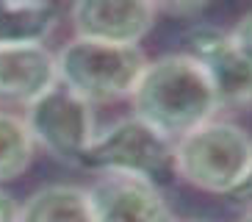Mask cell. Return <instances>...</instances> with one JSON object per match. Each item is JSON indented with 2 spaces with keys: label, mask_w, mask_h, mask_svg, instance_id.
<instances>
[{
  "label": "cell",
  "mask_w": 252,
  "mask_h": 222,
  "mask_svg": "<svg viewBox=\"0 0 252 222\" xmlns=\"http://www.w3.org/2000/svg\"><path fill=\"white\" fill-rule=\"evenodd\" d=\"M130 103L133 117L147 122L169 142L183 139L186 133L211 122L219 111L208 75L189 53H169L147 61Z\"/></svg>",
  "instance_id": "cell-1"
},
{
  "label": "cell",
  "mask_w": 252,
  "mask_h": 222,
  "mask_svg": "<svg viewBox=\"0 0 252 222\" xmlns=\"http://www.w3.org/2000/svg\"><path fill=\"white\" fill-rule=\"evenodd\" d=\"M56 67L61 86H67L89 106H100L125 97L130 100L147 67V56L141 53V47H122L75 37L56 53Z\"/></svg>",
  "instance_id": "cell-2"
},
{
  "label": "cell",
  "mask_w": 252,
  "mask_h": 222,
  "mask_svg": "<svg viewBox=\"0 0 252 222\" xmlns=\"http://www.w3.org/2000/svg\"><path fill=\"white\" fill-rule=\"evenodd\" d=\"M252 164V136L236 122L211 119L175 142V175L211 194H230Z\"/></svg>",
  "instance_id": "cell-3"
},
{
  "label": "cell",
  "mask_w": 252,
  "mask_h": 222,
  "mask_svg": "<svg viewBox=\"0 0 252 222\" xmlns=\"http://www.w3.org/2000/svg\"><path fill=\"white\" fill-rule=\"evenodd\" d=\"M78 167L94 175H136L158 184L175 172V142L139 117H125L97 133Z\"/></svg>",
  "instance_id": "cell-4"
},
{
  "label": "cell",
  "mask_w": 252,
  "mask_h": 222,
  "mask_svg": "<svg viewBox=\"0 0 252 222\" xmlns=\"http://www.w3.org/2000/svg\"><path fill=\"white\" fill-rule=\"evenodd\" d=\"M25 125L36 148L47 150L56 161L72 167L81 164L83 153L97 136L92 106L61 83H56L25 109Z\"/></svg>",
  "instance_id": "cell-5"
},
{
  "label": "cell",
  "mask_w": 252,
  "mask_h": 222,
  "mask_svg": "<svg viewBox=\"0 0 252 222\" xmlns=\"http://www.w3.org/2000/svg\"><path fill=\"white\" fill-rule=\"evenodd\" d=\"M186 53L202 67L216 92L219 109H247L252 106V64L241 56L227 31L197 22L186 34Z\"/></svg>",
  "instance_id": "cell-6"
},
{
  "label": "cell",
  "mask_w": 252,
  "mask_h": 222,
  "mask_svg": "<svg viewBox=\"0 0 252 222\" xmlns=\"http://www.w3.org/2000/svg\"><path fill=\"white\" fill-rule=\"evenodd\" d=\"M158 17V6L147 0H81L69 8L75 37L105 44L139 47Z\"/></svg>",
  "instance_id": "cell-7"
},
{
  "label": "cell",
  "mask_w": 252,
  "mask_h": 222,
  "mask_svg": "<svg viewBox=\"0 0 252 222\" xmlns=\"http://www.w3.org/2000/svg\"><path fill=\"white\" fill-rule=\"evenodd\" d=\"M94 222H175L158 184L136 175H97L89 186Z\"/></svg>",
  "instance_id": "cell-8"
},
{
  "label": "cell",
  "mask_w": 252,
  "mask_h": 222,
  "mask_svg": "<svg viewBox=\"0 0 252 222\" xmlns=\"http://www.w3.org/2000/svg\"><path fill=\"white\" fill-rule=\"evenodd\" d=\"M59 83L56 53L45 44H20L0 50V100L28 109Z\"/></svg>",
  "instance_id": "cell-9"
},
{
  "label": "cell",
  "mask_w": 252,
  "mask_h": 222,
  "mask_svg": "<svg viewBox=\"0 0 252 222\" xmlns=\"http://www.w3.org/2000/svg\"><path fill=\"white\" fill-rule=\"evenodd\" d=\"M20 222H94L89 189L72 184L42 186L20 206Z\"/></svg>",
  "instance_id": "cell-10"
},
{
  "label": "cell",
  "mask_w": 252,
  "mask_h": 222,
  "mask_svg": "<svg viewBox=\"0 0 252 222\" xmlns=\"http://www.w3.org/2000/svg\"><path fill=\"white\" fill-rule=\"evenodd\" d=\"M59 22L50 3H11L0 0V50L20 44H42Z\"/></svg>",
  "instance_id": "cell-11"
},
{
  "label": "cell",
  "mask_w": 252,
  "mask_h": 222,
  "mask_svg": "<svg viewBox=\"0 0 252 222\" xmlns=\"http://www.w3.org/2000/svg\"><path fill=\"white\" fill-rule=\"evenodd\" d=\"M36 142L31 136L25 117L0 111V184L20 178L33 161Z\"/></svg>",
  "instance_id": "cell-12"
},
{
  "label": "cell",
  "mask_w": 252,
  "mask_h": 222,
  "mask_svg": "<svg viewBox=\"0 0 252 222\" xmlns=\"http://www.w3.org/2000/svg\"><path fill=\"white\" fill-rule=\"evenodd\" d=\"M230 37H233L236 47L241 50V56L252 64V11H247V14L236 22V28L230 31Z\"/></svg>",
  "instance_id": "cell-13"
},
{
  "label": "cell",
  "mask_w": 252,
  "mask_h": 222,
  "mask_svg": "<svg viewBox=\"0 0 252 222\" xmlns=\"http://www.w3.org/2000/svg\"><path fill=\"white\" fill-rule=\"evenodd\" d=\"M158 11L172 17H183V20H191V17L202 14L205 11V3H169V6H158Z\"/></svg>",
  "instance_id": "cell-14"
},
{
  "label": "cell",
  "mask_w": 252,
  "mask_h": 222,
  "mask_svg": "<svg viewBox=\"0 0 252 222\" xmlns=\"http://www.w3.org/2000/svg\"><path fill=\"white\" fill-rule=\"evenodd\" d=\"M227 197L233 200V203H238V206H250L252 208V164H250V170H247V175L238 181V186L227 194Z\"/></svg>",
  "instance_id": "cell-15"
},
{
  "label": "cell",
  "mask_w": 252,
  "mask_h": 222,
  "mask_svg": "<svg viewBox=\"0 0 252 222\" xmlns=\"http://www.w3.org/2000/svg\"><path fill=\"white\" fill-rule=\"evenodd\" d=\"M0 222H20V206L3 189H0Z\"/></svg>",
  "instance_id": "cell-16"
},
{
  "label": "cell",
  "mask_w": 252,
  "mask_h": 222,
  "mask_svg": "<svg viewBox=\"0 0 252 222\" xmlns=\"http://www.w3.org/2000/svg\"><path fill=\"white\" fill-rule=\"evenodd\" d=\"M238 222H252V208H250V211H247V214L241 217V220H238Z\"/></svg>",
  "instance_id": "cell-17"
},
{
  "label": "cell",
  "mask_w": 252,
  "mask_h": 222,
  "mask_svg": "<svg viewBox=\"0 0 252 222\" xmlns=\"http://www.w3.org/2000/svg\"><path fill=\"white\" fill-rule=\"evenodd\" d=\"M175 222H202V220H175Z\"/></svg>",
  "instance_id": "cell-18"
}]
</instances>
